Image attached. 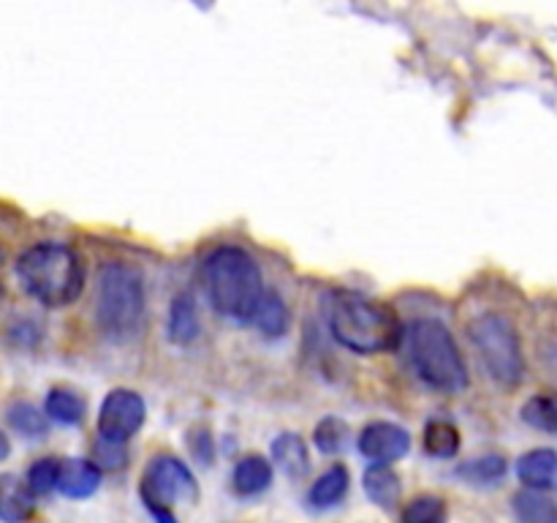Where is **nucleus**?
I'll return each mask as SVG.
<instances>
[{"instance_id": "1", "label": "nucleus", "mask_w": 557, "mask_h": 523, "mask_svg": "<svg viewBox=\"0 0 557 523\" xmlns=\"http://www.w3.org/2000/svg\"><path fill=\"white\" fill-rule=\"evenodd\" d=\"M201 289L218 314L237 321H250L264 303V276L253 256L237 245L215 248L199 270Z\"/></svg>"}, {"instance_id": "2", "label": "nucleus", "mask_w": 557, "mask_h": 523, "mask_svg": "<svg viewBox=\"0 0 557 523\" xmlns=\"http://www.w3.org/2000/svg\"><path fill=\"white\" fill-rule=\"evenodd\" d=\"M20 287L47 308L71 305L85 289V267L63 243H38L16 259Z\"/></svg>"}, {"instance_id": "3", "label": "nucleus", "mask_w": 557, "mask_h": 523, "mask_svg": "<svg viewBox=\"0 0 557 523\" xmlns=\"http://www.w3.org/2000/svg\"><path fill=\"white\" fill-rule=\"evenodd\" d=\"M330 332L341 346L357 354H379L397 346L403 336L400 319L381 300L364 294H341L330 305Z\"/></svg>"}, {"instance_id": "4", "label": "nucleus", "mask_w": 557, "mask_h": 523, "mask_svg": "<svg viewBox=\"0 0 557 523\" xmlns=\"http://www.w3.org/2000/svg\"><path fill=\"white\" fill-rule=\"evenodd\" d=\"M408 360L419 379L433 390L451 396L468 387L466 360L444 321L417 319L408 327Z\"/></svg>"}, {"instance_id": "5", "label": "nucleus", "mask_w": 557, "mask_h": 523, "mask_svg": "<svg viewBox=\"0 0 557 523\" xmlns=\"http://www.w3.org/2000/svg\"><path fill=\"white\" fill-rule=\"evenodd\" d=\"M96 316L101 330L112 338H125L139 330L145 316V278L136 267L123 262H109L101 267Z\"/></svg>"}, {"instance_id": "6", "label": "nucleus", "mask_w": 557, "mask_h": 523, "mask_svg": "<svg viewBox=\"0 0 557 523\" xmlns=\"http://www.w3.org/2000/svg\"><path fill=\"white\" fill-rule=\"evenodd\" d=\"M468 336H471L473 346L482 354L484 368L490 370L495 381L506 387L520 385L522 376H525V357H522L517 327L509 316L487 311L471 321Z\"/></svg>"}, {"instance_id": "7", "label": "nucleus", "mask_w": 557, "mask_h": 523, "mask_svg": "<svg viewBox=\"0 0 557 523\" xmlns=\"http://www.w3.org/2000/svg\"><path fill=\"white\" fill-rule=\"evenodd\" d=\"M199 496L194 474L180 458L158 455L147 463L141 477V501L147 510H172L180 501H190Z\"/></svg>"}, {"instance_id": "8", "label": "nucleus", "mask_w": 557, "mask_h": 523, "mask_svg": "<svg viewBox=\"0 0 557 523\" xmlns=\"http://www.w3.org/2000/svg\"><path fill=\"white\" fill-rule=\"evenodd\" d=\"M145 414L147 406L139 392L120 387V390H112L103 398L101 412H98V434L109 441L125 445L141 428Z\"/></svg>"}, {"instance_id": "9", "label": "nucleus", "mask_w": 557, "mask_h": 523, "mask_svg": "<svg viewBox=\"0 0 557 523\" xmlns=\"http://www.w3.org/2000/svg\"><path fill=\"white\" fill-rule=\"evenodd\" d=\"M411 436L395 423H370L359 436V452L375 463H395L408 455Z\"/></svg>"}, {"instance_id": "10", "label": "nucleus", "mask_w": 557, "mask_h": 523, "mask_svg": "<svg viewBox=\"0 0 557 523\" xmlns=\"http://www.w3.org/2000/svg\"><path fill=\"white\" fill-rule=\"evenodd\" d=\"M517 477L531 490H557V452L539 447V450L525 452L517 463Z\"/></svg>"}, {"instance_id": "11", "label": "nucleus", "mask_w": 557, "mask_h": 523, "mask_svg": "<svg viewBox=\"0 0 557 523\" xmlns=\"http://www.w3.org/2000/svg\"><path fill=\"white\" fill-rule=\"evenodd\" d=\"M101 485V469L96 461H87V458H71L63 463V472H60V485L58 490L69 499H87L92 496Z\"/></svg>"}, {"instance_id": "12", "label": "nucleus", "mask_w": 557, "mask_h": 523, "mask_svg": "<svg viewBox=\"0 0 557 523\" xmlns=\"http://www.w3.org/2000/svg\"><path fill=\"white\" fill-rule=\"evenodd\" d=\"M232 485L239 496H259L272 485V466L267 458L248 455L234 466Z\"/></svg>"}, {"instance_id": "13", "label": "nucleus", "mask_w": 557, "mask_h": 523, "mask_svg": "<svg viewBox=\"0 0 557 523\" xmlns=\"http://www.w3.org/2000/svg\"><path fill=\"white\" fill-rule=\"evenodd\" d=\"M364 494L370 496V501L381 507V510H392V507L400 501L403 485L400 477L392 472L386 463H375L364 472Z\"/></svg>"}, {"instance_id": "14", "label": "nucleus", "mask_w": 557, "mask_h": 523, "mask_svg": "<svg viewBox=\"0 0 557 523\" xmlns=\"http://www.w3.org/2000/svg\"><path fill=\"white\" fill-rule=\"evenodd\" d=\"M272 458H275L277 466L283 469V474H288L292 479H299L308 474L310 461H308V447H305L302 436L297 434H281L272 441Z\"/></svg>"}, {"instance_id": "15", "label": "nucleus", "mask_w": 557, "mask_h": 523, "mask_svg": "<svg viewBox=\"0 0 557 523\" xmlns=\"http://www.w3.org/2000/svg\"><path fill=\"white\" fill-rule=\"evenodd\" d=\"M33 496L36 494L27 485L22 488V483H16L11 474H5L3 490H0V518L5 523H22L25 518H30L33 507H36Z\"/></svg>"}, {"instance_id": "16", "label": "nucleus", "mask_w": 557, "mask_h": 523, "mask_svg": "<svg viewBox=\"0 0 557 523\" xmlns=\"http://www.w3.org/2000/svg\"><path fill=\"white\" fill-rule=\"evenodd\" d=\"M44 412L52 423L60 425H79L85 419V398L76 396L74 390H65V387H54L47 396V403H44Z\"/></svg>"}, {"instance_id": "17", "label": "nucleus", "mask_w": 557, "mask_h": 523, "mask_svg": "<svg viewBox=\"0 0 557 523\" xmlns=\"http://www.w3.org/2000/svg\"><path fill=\"white\" fill-rule=\"evenodd\" d=\"M348 494V469L346 466H332L330 472L321 474L319 479L310 488L308 501L315 510H326V507H335L337 501H343V496Z\"/></svg>"}, {"instance_id": "18", "label": "nucleus", "mask_w": 557, "mask_h": 523, "mask_svg": "<svg viewBox=\"0 0 557 523\" xmlns=\"http://www.w3.org/2000/svg\"><path fill=\"white\" fill-rule=\"evenodd\" d=\"M515 515L520 523H557V501L544 490H522L515 496Z\"/></svg>"}, {"instance_id": "19", "label": "nucleus", "mask_w": 557, "mask_h": 523, "mask_svg": "<svg viewBox=\"0 0 557 523\" xmlns=\"http://www.w3.org/2000/svg\"><path fill=\"white\" fill-rule=\"evenodd\" d=\"M196 336H199V316H196L194 300L188 294H180L169 308V338L174 343H190Z\"/></svg>"}, {"instance_id": "20", "label": "nucleus", "mask_w": 557, "mask_h": 523, "mask_svg": "<svg viewBox=\"0 0 557 523\" xmlns=\"http://www.w3.org/2000/svg\"><path fill=\"white\" fill-rule=\"evenodd\" d=\"M5 423L16 430V434L27 436V439H41L47 434V412L27 401L11 403L5 412Z\"/></svg>"}, {"instance_id": "21", "label": "nucleus", "mask_w": 557, "mask_h": 523, "mask_svg": "<svg viewBox=\"0 0 557 523\" xmlns=\"http://www.w3.org/2000/svg\"><path fill=\"white\" fill-rule=\"evenodd\" d=\"M424 452L433 458H455L460 452V430L446 419H433L424 428Z\"/></svg>"}, {"instance_id": "22", "label": "nucleus", "mask_w": 557, "mask_h": 523, "mask_svg": "<svg viewBox=\"0 0 557 523\" xmlns=\"http://www.w3.org/2000/svg\"><path fill=\"white\" fill-rule=\"evenodd\" d=\"M504 474H506L504 455H482L457 466V477L466 479L468 485H495L498 479H504Z\"/></svg>"}, {"instance_id": "23", "label": "nucleus", "mask_w": 557, "mask_h": 523, "mask_svg": "<svg viewBox=\"0 0 557 523\" xmlns=\"http://www.w3.org/2000/svg\"><path fill=\"white\" fill-rule=\"evenodd\" d=\"M522 419L547 434H557V392H539L522 406Z\"/></svg>"}, {"instance_id": "24", "label": "nucleus", "mask_w": 557, "mask_h": 523, "mask_svg": "<svg viewBox=\"0 0 557 523\" xmlns=\"http://www.w3.org/2000/svg\"><path fill=\"white\" fill-rule=\"evenodd\" d=\"M60 472H63V463L54 461V458H41L27 469L25 485L36 496H47L60 485Z\"/></svg>"}, {"instance_id": "25", "label": "nucleus", "mask_w": 557, "mask_h": 523, "mask_svg": "<svg viewBox=\"0 0 557 523\" xmlns=\"http://www.w3.org/2000/svg\"><path fill=\"white\" fill-rule=\"evenodd\" d=\"M403 523H446V501L441 496H417L403 510Z\"/></svg>"}, {"instance_id": "26", "label": "nucleus", "mask_w": 557, "mask_h": 523, "mask_svg": "<svg viewBox=\"0 0 557 523\" xmlns=\"http://www.w3.org/2000/svg\"><path fill=\"white\" fill-rule=\"evenodd\" d=\"M256 325H259L261 332H267V336H283L288 327L286 303H283L277 294H267L259 314H256Z\"/></svg>"}, {"instance_id": "27", "label": "nucleus", "mask_w": 557, "mask_h": 523, "mask_svg": "<svg viewBox=\"0 0 557 523\" xmlns=\"http://www.w3.org/2000/svg\"><path fill=\"white\" fill-rule=\"evenodd\" d=\"M315 447H319L324 455H337V452L346 447L348 441V425L337 417H326L315 425Z\"/></svg>"}, {"instance_id": "28", "label": "nucleus", "mask_w": 557, "mask_h": 523, "mask_svg": "<svg viewBox=\"0 0 557 523\" xmlns=\"http://www.w3.org/2000/svg\"><path fill=\"white\" fill-rule=\"evenodd\" d=\"M96 463L98 466L109 469V472L125 466V447L120 445V441H109L101 436V441L96 445Z\"/></svg>"}]
</instances>
